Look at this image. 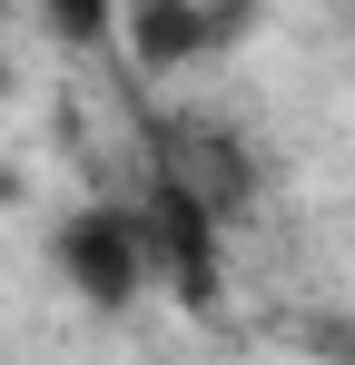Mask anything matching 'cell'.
Instances as JSON below:
<instances>
[{"label":"cell","instance_id":"1","mask_svg":"<svg viewBox=\"0 0 355 365\" xmlns=\"http://www.w3.org/2000/svg\"><path fill=\"white\" fill-rule=\"evenodd\" d=\"M128 217H138L148 267L168 277L178 297H187V306H217V277H227V267H217V207H207V197H187L178 178H158V197L128 207Z\"/></svg>","mask_w":355,"mask_h":365},{"label":"cell","instance_id":"2","mask_svg":"<svg viewBox=\"0 0 355 365\" xmlns=\"http://www.w3.org/2000/svg\"><path fill=\"white\" fill-rule=\"evenodd\" d=\"M59 277H69L89 306H128L148 287L138 217H128V207H79V217H59Z\"/></svg>","mask_w":355,"mask_h":365},{"label":"cell","instance_id":"3","mask_svg":"<svg viewBox=\"0 0 355 365\" xmlns=\"http://www.w3.org/2000/svg\"><path fill=\"white\" fill-rule=\"evenodd\" d=\"M118 30H128L138 69H178V60H197V50H207V40L227 30V20H207L197 0H138V10H128Z\"/></svg>","mask_w":355,"mask_h":365},{"label":"cell","instance_id":"4","mask_svg":"<svg viewBox=\"0 0 355 365\" xmlns=\"http://www.w3.org/2000/svg\"><path fill=\"white\" fill-rule=\"evenodd\" d=\"M50 30L79 50V40H109V30H118V10H109V0H50Z\"/></svg>","mask_w":355,"mask_h":365},{"label":"cell","instance_id":"5","mask_svg":"<svg viewBox=\"0 0 355 365\" xmlns=\"http://www.w3.org/2000/svg\"><path fill=\"white\" fill-rule=\"evenodd\" d=\"M287 346H306V356H346V365H355V326H336V316H326V326H287Z\"/></svg>","mask_w":355,"mask_h":365},{"label":"cell","instance_id":"6","mask_svg":"<svg viewBox=\"0 0 355 365\" xmlns=\"http://www.w3.org/2000/svg\"><path fill=\"white\" fill-rule=\"evenodd\" d=\"M0 99H10V69H0Z\"/></svg>","mask_w":355,"mask_h":365}]
</instances>
